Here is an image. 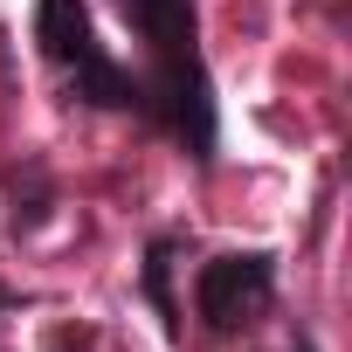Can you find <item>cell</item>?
Here are the masks:
<instances>
[{"label":"cell","instance_id":"1","mask_svg":"<svg viewBox=\"0 0 352 352\" xmlns=\"http://www.w3.org/2000/svg\"><path fill=\"white\" fill-rule=\"evenodd\" d=\"M124 14V28L145 42V83L138 104L180 138L194 159H214V83H208V56H201V14L194 0H111Z\"/></svg>","mask_w":352,"mask_h":352},{"label":"cell","instance_id":"2","mask_svg":"<svg viewBox=\"0 0 352 352\" xmlns=\"http://www.w3.org/2000/svg\"><path fill=\"white\" fill-rule=\"evenodd\" d=\"M35 42H42V56H49L56 69H69V90H76L83 104H97V111L138 104V83L124 76V63L104 56L83 0H42V8H35Z\"/></svg>","mask_w":352,"mask_h":352},{"label":"cell","instance_id":"3","mask_svg":"<svg viewBox=\"0 0 352 352\" xmlns=\"http://www.w3.org/2000/svg\"><path fill=\"white\" fill-rule=\"evenodd\" d=\"M270 297H276V263H270L263 249L214 256V263H201V276H194V311H201L208 331H242V324H256V318L270 311Z\"/></svg>","mask_w":352,"mask_h":352},{"label":"cell","instance_id":"4","mask_svg":"<svg viewBox=\"0 0 352 352\" xmlns=\"http://www.w3.org/2000/svg\"><path fill=\"white\" fill-rule=\"evenodd\" d=\"M166 249H173V242H152V256H145V290H152L166 331H180V311H173V290H166Z\"/></svg>","mask_w":352,"mask_h":352},{"label":"cell","instance_id":"5","mask_svg":"<svg viewBox=\"0 0 352 352\" xmlns=\"http://www.w3.org/2000/svg\"><path fill=\"white\" fill-rule=\"evenodd\" d=\"M290 352H318V338H311V331H297V338H290Z\"/></svg>","mask_w":352,"mask_h":352},{"label":"cell","instance_id":"6","mask_svg":"<svg viewBox=\"0 0 352 352\" xmlns=\"http://www.w3.org/2000/svg\"><path fill=\"white\" fill-rule=\"evenodd\" d=\"M14 304H21V297H14V290H0V311H14Z\"/></svg>","mask_w":352,"mask_h":352}]
</instances>
